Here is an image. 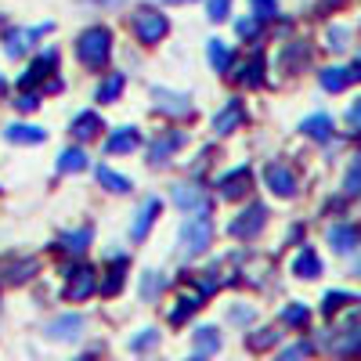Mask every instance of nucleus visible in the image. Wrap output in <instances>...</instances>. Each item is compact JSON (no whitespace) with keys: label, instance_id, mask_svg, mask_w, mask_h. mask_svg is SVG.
Wrapping results in <instances>:
<instances>
[{"label":"nucleus","instance_id":"f257e3e1","mask_svg":"<svg viewBox=\"0 0 361 361\" xmlns=\"http://www.w3.org/2000/svg\"><path fill=\"white\" fill-rule=\"evenodd\" d=\"M112 54V29L109 25H90L76 37V58L87 69H105Z\"/></svg>","mask_w":361,"mask_h":361},{"label":"nucleus","instance_id":"f03ea898","mask_svg":"<svg viewBox=\"0 0 361 361\" xmlns=\"http://www.w3.org/2000/svg\"><path fill=\"white\" fill-rule=\"evenodd\" d=\"M209 243H214V221H209V214H199V217H188V224L180 228V238H177V250L180 257H199L209 250Z\"/></svg>","mask_w":361,"mask_h":361},{"label":"nucleus","instance_id":"7ed1b4c3","mask_svg":"<svg viewBox=\"0 0 361 361\" xmlns=\"http://www.w3.org/2000/svg\"><path fill=\"white\" fill-rule=\"evenodd\" d=\"M130 29H134V37H137L141 44H159V40L170 33V22H166V15H163L159 8L141 4V8L130 11Z\"/></svg>","mask_w":361,"mask_h":361},{"label":"nucleus","instance_id":"20e7f679","mask_svg":"<svg viewBox=\"0 0 361 361\" xmlns=\"http://www.w3.org/2000/svg\"><path fill=\"white\" fill-rule=\"evenodd\" d=\"M267 224V206L264 202H250L243 214H235V221L228 224V235L231 238H243V243H250V238H257Z\"/></svg>","mask_w":361,"mask_h":361},{"label":"nucleus","instance_id":"39448f33","mask_svg":"<svg viewBox=\"0 0 361 361\" xmlns=\"http://www.w3.org/2000/svg\"><path fill=\"white\" fill-rule=\"evenodd\" d=\"M170 199H173V206H180V209H185V214H192V217L209 214V195L202 192L199 180H180V185H173V188H170Z\"/></svg>","mask_w":361,"mask_h":361},{"label":"nucleus","instance_id":"423d86ee","mask_svg":"<svg viewBox=\"0 0 361 361\" xmlns=\"http://www.w3.org/2000/svg\"><path fill=\"white\" fill-rule=\"evenodd\" d=\"M152 105L170 119H188L195 112V105L185 90H170V87H152Z\"/></svg>","mask_w":361,"mask_h":361},{"label":"nucleus","instance_id":"0eeeda50","mask_svg":"<svg viewBox=\"0 0 361 361\" xmlns=\"http://www.w3.org/2000/svg\"><path fill=\"white\" fill-rule=\"evenodd\" d=\"M264 185L275 192L279 199H293L296 188H300V180H296V170L289 163H267L264 170Z\"/></svg>","mask_w":361,"mask_h":361},{"label":"nucleus","instance_id":"6e6552de","mask_svg":"<svg viewBox=\"0 0 361 361\" xmlns=\"http://www.w3.org/2000/svg\"><path fill=\"white\" fill-rule=\"evenodd\" d=\"M94 293H98V279H94V267H87V264H76V267H69L66 300H73V304H80V300L94 296Z\"/></svg>","mask_w":361,"mask_h":361},{"label":"nucleus","instance_id":"1a4fd4ad","mask_svg":"<svg viewBox=\"0 0 361 361\" xmlns=\"http://www.w3.org/2000/svg\"><path fill=\"white\" fill-rule=\"evenodd\" d=\"M188 145V134L185 130H166V134H159L156 141H152V152H148V163L152 166H166L180 148Z\"/></svg>","mask_w":361,"mask_h":361},{"label":"nucleus","instance_id":"9d476101","mask_svg":"<svg viewBox=\"0 0 361 361\" xmlns=\"http://www.w3.org/2000/svg\"><path fill=\"white\" fill-rule=\"evenodd\" d=\"M159 209H163V199H159V195H148V199L137 206V214H134V221H130V243H145V235L152 231Z\"/></svg>","mask_w":361,"mask_h":361},{"label":"nucleus","instance_id":"9b49d317","mask_svg":"<svg viewBox=\"0 0 361 361\" xmlns=\"http://www.w3.org/2000/svg\"><path fill=\"white\" fill-rule=\"evenodd\" d=\"M250 185H253V173H250V166H235L231 173L217 177V195H221V199H228V202H235V199H246Z\"/></svg>","mask_w":361,"mask_h":361},{"label":"nucleus","instance_id":"f8f14e48","mask_svg":"<svg viewBox=\"0 0 361 361\" xmlns=\"http://www.w3.org/2000/svg\"><path fill=\"white\" fill-rule=\"evenodd\" d=\"M80 333H83V314H58L44 325V336L58 343H73L80 340Z\"/></svg>","mask_w":361,"mask_h":361},{"label":"nucleus","instance_id":"ddd939ff","mask_svg":"<svg viewBox=\"0 0 361 361\" xmlns=\"http://www.w3.org/2000/svg\"><path fill=\"white\" fill-rule=\"evenodd\" d=\"M361 343V333H357V314H350L340 329H333V336H329V350L340 354V357H350Z\"/></svg>","mask_w":361,"mask_h":361},{"label":"nucleus","instance_id":"4468645a","mask_svg":"<svg viewBox=\"0 0 361 361\" xmlns=\"http://www.w3.org/2000/svg\"><path fill=\"white\" fill-rule=\"evenodd\" d=\"M357 76H361V66L354 62V66H329V69H322V90H329V94H340V90H347L350 83H357Z\"/></svg>","mask_w":361,"mask_h":361},{"label":"nucleus","instance_id":"2eb2a0df","mask_svg":"<svg viewBox=\"0 0 361 361\" xmlns=\"http://www.w3.org/2000/svg\"><path fill=\"white\" fill-rule=\"evenodd\" d=\"M243 123H246V109H243V102H228V105L214 116V134H217V137H228V134H235Z\"/></svg>","mask_w":361,"mask_h":361},{"label":"nucleus","instance_id":"dca6fc26","mask_svg":"<svg viewBox=\"0 0 361 361\" xmlns=\"http://www.w3.org/2000/svg\"><path fill=\"white\" fill-rule=\"evenodd\" d=\"M141 145V130L137 127H116L105 141V152L109 156H130L134 148Z\"/></svg>","mask_w":361,"mask_h":361},{"label":"nucleus","instance_id":"f3484780","mask_svg":"<svg viewBox=\"0 0 361 361\" xmlns=\"http://www.w3.org/2000/svg\"><path fill=\"white\" fill-rule=\"evenodd\" d=\"M333 130H336V123H333V116H325V112H314L307 119H300V134H304V137L329 141V137H333Z\"/></svg>","mask_w":361,"mask_h":361},{"label":"nucleus","instance_id":"a211bd4d","mask_svg":"<svg viewBox=\"0 0 361 361\" xmlns=\"http://www.w3.org/2000/svg\"><path fill=\"white\" fill-rule=\"evenodd\" d=\"M329 246H333V253H354L357 250V228L354 224H333L329 228Z\"/></svg>","mask_w":361,"mask_h":361},{"label":"nucleus","instance_id":"6ab92c4d","mask_svg":"<svg viewBox=\"0 0 361 361\" xmlns=\"http://www.w3.org/2000/svg\"><path fill=\"white\" fill-rule=\"evenodd\" d=\"M69 134L76 141H90V137H98L102 134V116L98 112H80L73 123H69Z\"/></svg>","mask_w":361,"mask_h":361},{"label":"nucleus","instance_id":"aec40b11","mask_svg":"<svg viewBox=\"0 0 361 361\" xmlns=\"http://www.w3.org/2000/svg\"><path fill=\"white\" fill-rule=\"evenodd\" d=\"M192 343H195V357H209V354L221 350V333L214 325H199L192 333Z\"/></svg>","mask_w":361,"mask_h":361},{"label":"nucleus","instance_id":"412c9836","mask_svg":"<svg viewBox=\"0 0 361 361\" xmlns=\"http://www.w3.org/2000/svg\"><path fill=\"white\" fill-rule=\"evenodd\" d=\"M94 177H98V185L102 188H109L112 195H127L130 188H134V180L130 177H123V173H116V170H109V166H94Z\"/></svg>","mask_w":361,"mask_h":361},{"label":"nucleus","instance_id":"4be33fe9","mask_svg":"<svg viewBox=\"0 0 361 361\" xmlns=\"http://www.w3.org/2000/svg\"><path fill=\"white\" fill-rule=\"evenodd\" d=\"M293 275H296V279H307V282L322 275V260H318V253H314L311 246H304V250L296 253V260H293Z\"/></svg>","mask_w":361,"mask_h":361},{"label":"nucleus","instance_id":"5701e85b","mask_svg":"<svg viewBox=\"0 0 361 361\" xmlns=\"http://www.w3.org/2000/svg\"><path fill=\"white\" fill-rule=\"evenodd\" d=\"M58 69V51H44V54H37V62H33V69H29L25 76H22V90H29L40 76H51Z\"/></svg>","mask_w":361,"mask_h":361},{"label":"nucleus","instance_id":"b1692460","mask_svg":"<svg viewBox=\"0 0 361 361\" xmlns=\"http://www.w3.org/2000/svg\"><path fill=\"white\" fill-rule=\"evenodd\" d=\"M123 73H109L102 83H98V90H94V98H98V105H112V102H119V94H123Z\"/></svg>","mask_w":361,"mask_h":361},{"label":"nucleus","instance_id":"393cba45","mask_svg":"<svg viewBox=\"0 0 361 361\" xmlns=\"http://www.w3.org/2000/svg\"><path fill=\"white\" fill-rule=\"evenodd\" d=\"M123 279H127V260L116 257L112 267L105 271V279H102V296H116L119 289H123Z\"/></svg>","mask_w":361,"mask_h":361},{"label":"nucleus","instance_id":"a878e982","mask_svg":"<svg viewBox=\"0 0 361 361\" xmlns=\"http://www.w3.org/2000/svg\"><path fill=\"white\" fill-rule=\"evenodd\" d=\"M264 69H267V62H264V54H250L246 58V66H243V73H238V83L243 87H260L264 83Z\"/></svg>","mask_w":361,"mask_h":361},{"label":"nucleus","instance_id":"bb28decb","mask_svg":"<svg viewBox=\"0 0 361 361\" xmlns=\"http://www.w3.org/2000/svg\"><path fill=\"white\" fill-rule=\"evenodd\" d=\"M90 243H94V231H90V228H76V231H66L62 238H58V246H62L66 253H83Z\"/></svg>","mask_w":361,"mask_h":361},{"label":"nucleus","instance_id":"cd10ccee","mask_svg":"<svg viewBox=\"0 0 361 361\" xmlns=\"http://www.w3.org/2000/svg\"><path fill=\"white\" fill-rule=\"evenodd\" d=\"M4 137L15 141V145H37V141L47 137V130H44V127H29V123H11V127L4 130Z\"/></svg>","mask_w":361,"mask_h":361},{"label":"nucleus","instance_id":"c85d7f7f","mask_svg":"<svg viewBox=\"0 0 361 361\" xmlns=\"http://www.w3.org/2000/svg\"><path fill=\"white\" fill-rule=\"evenodd\" d=\"M163 289H166V275H163V271H145V275H141V286H137L141 300L152 304V300H159Z\"/></svg>","mask_w":361,"mask_h":361},{"label":"nucleus","instance_id":"c756f323","mask_svg":"<svg viewBox=\"0 0 361 361\" xmlns=\"http://www.w3.org/2000/svg\"><path fill=\"white\" fill-rule=\"evenodd\" d=\"M307 66V44L304 40H293L286 51H282V69L286 73H300Z\"/></svg>","mask_w":361,"mask_h":361},{"label":"nucleus","instance_id":"7c9ffc66","mask_svg":"<svg viewBox=\"0 0 361 361\" xmlns=\"http://www.w3.org/2000/svg\"><path fill=\"white\" fill-rule=\"evenodd\" d=\"M206 54H209V69L214 73H228V66H231V47L224 44V40H209L206 44Z\"/></svg>","mask_w":361,"mask_h":361},{"label":"nucleus","instance_id":"2f4dec72","mask_svg":"<svg viewBox=\"0 0 361 361\" xmlns=\"http://www.w3.org/2000/svg\"><path fill=\"white\" fill-rule=\"evenodd\" d=\"M29 275H37V260H11L0 267V282H25Z\"/></svg>","mask_w":361,"mask_h":361},{"label":"nucleus","instance_id":"473e14b6","mask_svg":"<svg viewBox=\"0 0 361 361\" xmlns=\"http://www.w3.org/2000/svg\"><path fill=\"white\" fill-rule=\"evenodd\" d=\"M347 304H357L354 293H347V289H329L325 300H322V314H336V311L347 307Z\"/></svg>","mask_w":361,"mask_h":361},{"label":"nucleus","instance_id":"72a5a7b5","mask_svg":"<svg viewBox=\"0 0 361 361\" xmlns=\"http://www.w3.org/2000/svg\"><path fill=\"white\" fill-rule=\"evenodd\" d=\"M199 304H202V296H180L177 307L170 311V322H173V325H185V318H192V314L199 311Z\"/></svg>","mask_w":361,"mask_h":361},{"label":"nucleus","instance_id":"f704fd0d","mask_svg":"<svg viewBox=\"0 0 361 361\" xmlns=\"http://www.w3.org/2000/svg\"><path fill=\"white\" fill-rule=\"evenodd\" d=\"M87 166V156H83V148H66L62 156H58V173H76Z\"/></svg>","mask_w":361,"mask_h":361},{"label":"nucleus","instance_id":"c9c22d12","mask_svg":"<svg viewBox=\"0 0 361 361\" xmlns=\"http://www.w3.org/2000/svg\"><path fill=\"white\" fill-rule=\"evenodd\" d=\"M307 318H311V311L304 304H286L282 307V325H289V329H304Z\"/></svg>","mask_w":361,"mask_h":361},{"label":"nucleus","instance_id":"e433bc0d","mask_svg":"<svg viewBox=\"0 0 361 361\" xmlns=\"http://www.w3.org/2000/svg\"><path fill=\"white\" fill-rule=\"evenodd\" d=\"M159 343V329H141L137 336H130V354H145Z\"/></svg>","mask_w":361,"mask_h":361},{"label":"nucleus","instance_id":"4c0bfd02","mask_svg":"<svg viewBox=\"0 0 361 361\" xmlns=\"http://www.w3.org/2000/svg\"><path fill=\"white\" fill-rule=\"evenodd\" d=\"M325 44H329V51H347L350 47V29L347 25H333L325 33Z\"/></svg>","mask_w":361,"mask_h":361},{"label":"nucleus","instance_id":"58836bf2","mask_svg":"<svg viewBox=\"0 0 361 361\" xmlns=\"http://www.w3.org/2000/svg\"><path fill=\"white\" fill-rule=\"evenodd\" d=\"M25 47H29L25 33H18V29H8V33H4V51H8L11 58H22V54H25Z\"/></svg>","mask_w":361,"mask_h":361},{"label":"nucleus","instance_id":"ea45409f","mask_svg":"<svg viewBox=\"0 0 361 361\" xmlns=\"http://www.w3.org/2000/svg\"><path fill=\"white\" fill-rule=\"evenodd\" d=\"M246 343H250V350H267V347L279 343V333H275V329H257Z\"/></svg>","mask_w":361,"mask_h":361},{"label":"nucleus","instance_id":"a19ab883","mask_svg":"<svg viewBox=\"0 0 361 361\" xmlns=\"http://www.w3.org/2000/svg\"><path fill=\"white\" fill-rule=\"evenodd\" d=\"M250 15L253 18H279V0H250Z\"/></svg>","mask_w":361,"mask_h":361},{"label":"nucleus","instance_id":"79ce46f5","mask_svg":"<svg viewBox=\"0 0 361 361\" xmlns=\"http://www.w3.org/2000/svg\"><path fill=\"white\" fill-rule=\"evenodd\" d=\"M235 33L243 37V40H257L260 37V18H253V15L250 18H238L235 22Z\"/></svg>","mask_w":361,"mask_h":361},{"label":"nucleus","instance_id":"37998d69","mask_svg":"<svg viewBox=\"0 0 361 361\" xmlns=\"http://www.w3.org/2000/svg\"><path fill=\"white\" fill-rule=\"evenodd\" d=\"M228 11H231V0H209V4H206L209 22H224V18H228Z\"/></svg>","mask_w":361,"mask_h":361},{"label":"nucleus","instance_id":"c03bdc74","mask_svg":"<svg viewBox=\"0 0 361 361\" xmlns=\"http://www.w3.org/2000/svg\"><path fill=\"white\" fill-rule=\"evenodd\" d=\"M343 192H347V195H357V192H361V163H350L347 180H343Z\"/></svg>","mask_w":361,"mask_h":361},{"label":"nucleus","instance_id":"a18cd8bd","mask_svg":"<svg viewBox=\"0 0 361 361\" xmlns=\"http://www.w3.org/2000/svg\"><path fill=\"white\" fill-rule=\"evenodd\" d=\"M307 354H311V343H293V347H286L275 361H304Z\"/></svg>","mask_w":361,"mask_h":361},{"label":"nucleus","instance_id":"49530a36","mask_svg":"<svg viewBox=\"0 0 361 361\" xmlns=\"http://www.w3.org/2000/svg\"><path fill=\"white\" fill-rule=\"evenodd\" d=\"M228 318H231L235 325H250V322H253V307H246V304H235V307L228 311Z\"/></svg>","mask_w":361,"mask_h":361},{"label":"nucleus","instance_id":"de8ad7c7","mask_svg":"<svg viewBox=\"0 0 361 361\" xmlns=\"http://www.w3.org/2000/svg\"><path fill=\"white\" fill-rule=\"evenodd\" d=\"M37 102H40L37 94H18V98H15V109H18V112H33Z\"/></svg>","mask_w":361,"mask_h":361},{"label":"nucleus","instance_id":"09e8293b","mask_svg":"<svg viewBox=\"0 0 361 361\" xmlns=\"http://www.w3.org/2000/svg\"><path fill=\"white\" fill-rule=\"evenodd\" d=\"M357 116H361V105L354 102V105L347 109V127H350V130H357V123H361V119H357Z\"/></svg>","mask_w":361,"mask_h":361},{"label":"nucleus","instance_id":"8fccbe9b","mask_svg":"<svg viewBox=\"0 0 361 361\" xmlns=\"http://www.w3.org/2000/svg\"><path fill=\"white\" fill-rule=\"evenodd\" d=\"M40 90H47V94H58V90H62V80H58V76H51V80H47Z\"/></svg>","mask_w":361,"mask_h":361},{"label":"nucleus","instance_id":"3c124183","mask_svg":"<svg viewBox=\"0 0 361 361\" xmlns=\"http://www.w3.org/2000/svg\"><path fill=\"white\" fill-rule=\"evenodd\" d=\"M325 8H343V0H322Z\"/></svg>","mask_w":361,"mask_h":361},{"label":"nucleus","instance_id":"603ef678","mask_svg":"<svg viewBox=\"0 0 361 361\" xmlns=\"http://www.w3.org/2000/svg\"><path fill=\"white\" fill-rule=\"evenodd\" d=\"M159 4H192V0H159Z\"/></svg>","mask_w":361,"mask_h":361},{"label":"nucleus","instance_id":"864d4df0","mask_svg":"<svg viewBox=\"0 0 361 361\" xmlns=\"http://www.w3.org/2000/svg\"><path fill=\"white\" fill-rule=\"evenodd\" d=\"M4 87H8V80H4V76H0V94H4Z\"/></svg>","mask_w":361,"mask_h":361},{"label":"nucleus","instance_id":"5fc2aeb1","mask_svg":"<svg viewBox=\"0 0 361 361\" xmlns=\"http://www.w3.org/2000/svg\"><path fill=\"white\" fill-rule=\"evenodd\" d=\"M76 361H87V357H76Z\"/></svg>","mask_w":361,"mask_h":361},{"label":"nucleus","instance_id":"6e6d98bb","mask_svg":"<svg viewBox=\"0 0 361 361\" xmlns=\"http://www.w3.org/2000/svg\"><path fill=\"white\" fill-rule=\"evenodd\" d=\"M192 361H202V357H192Z\"/></svg>","mask_w":361,"mask_h":361}]
</instances>
